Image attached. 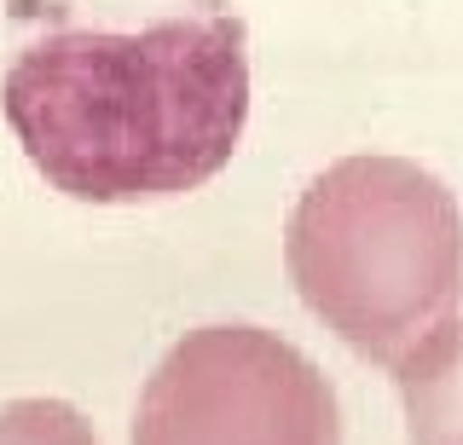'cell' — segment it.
Segmentation results:
<instances>
[{
  "label": "cell",
  "mask_w": 463,
  "mask_h": 445,
  "mask_svg": "<svg viewBox=\"0 0 463 445\" xmlns=\"http://www.w3.org/2000/svg\"><path fill=\"white\" fill-rule=\"evenodd\" d=\"M0 445H99V434L64 399H12L0 405Z\"/></svg>",
  "instance_id": "cell-5"
},
{
  "label": "cell",
  "mask_w": 463,
  "mask_h": 445,
  "mask_svg": "<svg viewBox=\"0 0 463 445\" xmlns=\"http://www.w3.org/2000/svg\"><path fill=\"white\" fill-rule=\"evenodd\" d=\"M134 445H342V405L279 329L197 324L145 376Z\"/></svg>",
  "instance_id": "cell-3"
},
{
  "label": "cell",
  "mask_w": 463,
  "mask_h": 445,
  "mask_svg": "<svg viewBox=\"0 0 463 445\" xmlns=\"http://www.w3.org/2000/svg\"><path fill=\"white\" fill-rule=\"evenodd\" d=\"M388 376L405 405V440L463 445V312L446 329H434L417 353H405Z\"/></svg>",
  "instance_id": "cell-4"
},
{
  "label": "cell",
  "mask_w": 463,
  "mask_h": 445,
  "mask_svg": "<svg viewBox=\"0 0 463 445\" xmlns=\"http://www.w3.org/2000/svg\"><path fill=\"white\" fill-rule=\"evenodd\" d=\"M284 272L347 353L394 370L463 312V203L411 156H342L289 209Z\"/></svg>",
  "instance_id": "cell-2"
},
{
  "label": "cell",
  "mask_w": 463,
  "mask_h": 445,
  "mask_svg": "<svg viewBox=\"0 0 463 445\" xmlns=\"http://www.w3.org/2000/svg\"><path fill=\"white\" fill-rule=\"evenodd\" d=\"M0 116L70 203H174L243 145L250 30L232 0H0Z\"/></svg>",
  "instance_id": "cell-1"
}]
</instances>
